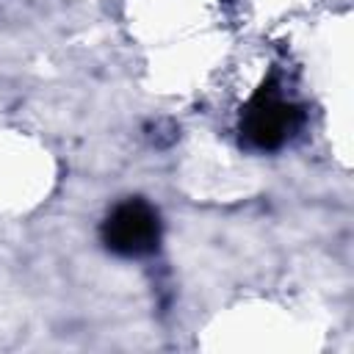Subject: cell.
Here are the masks:
<instances>
[{"label":"cell","mask_w":354,"mask_h":354,"mask_svg":"<svg viewBox=\"0 0 354 354\" xmlns=\"http://www.w3.org/2000/svg\"><path fill=\"white\" fill-rule=\"evenodd\" d=\"M304 111L282 94L274 80H266L243 105L238 119V136L246 149L277 152L282 149L301 127Z\"/></svg>","instance_id":"cell-1"},{"label":"cell","mask_w":354,"mask_h":354,"mask_svg":"<svg viewBox=\"0 0 354 354\" xmlns=\"http://www.w3.org/2000/svg\"><path fill=\"white\" fill-rule=\"evenodd\" d=\"M160 216L155 210V205H149L141 196H130L116 202L108 216L100 224V238L105 243L108 252H113L116 257H147L152 252H158L160 246Z\"/></svg>","instance_id":"cell-2"}]
</instances>
